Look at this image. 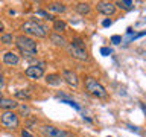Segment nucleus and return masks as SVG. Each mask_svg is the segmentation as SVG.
<instances>
[{"label": "nucleus", "mask_w": 146, "mask_h": 137, "mask_svg": "<svg viewBox=\"0 0 146 137\" xmlns=\"http://www.w3.org/2000/svg\"><path fill=\"white\" fill-rule=\"evenodd\" d=\"M15 46L18 47V50L21 52L23 57L32 58L38 53V47H36V43L31 37L27 35H18L15 37Z\"/></svg>", "instance_id": "obj_1"}, {"label": "nucleus", "mask_w": 146, "mask_h": 137, "mask_svg": "<svg viewBox=\"0 0 146 137\" xmlns=\"http://www.w3.org/2000/svg\"><path fill=\"white\" fill-rule=\"evenodd\" d=\"M21 31L25 32V35H32L36 37V38H46L47 37V31L43 25H40L38 21L35 20H27L21 25Z\"/></svg>", "instance_id": "obj_2"}, {"label": "nucleus", "mask_w": 146, "mask_h": 137, "mask_svg": "<svg viewBox=\"0 0 146 137\" xmlns=\"http://www.w3.org/2000/svg\"><path fill=\"white\" fill-rule=\"evenodd\" d=\"M84 85H85V90L88 91L90 94L96 96V98L104 99V98H107V96H108L105 87L100 84L98 79H94L93 76H85L84 78Z\"/></svg>", "instance_id": "obj_3"}, {"label": "nucleus", "mask_w": 146, "mask_h": 137, "mask_svg": "<svg viewBox=\"0 0 146 137\" xmlns=\"http://www.w3.org/2000/svg\"><path fill=\"white\" fill-rule=\"evenodd\" d=\"M0 125L6 130H17L20 126V119H18V114H15L14 111H2L0 113Z\"/></svg>", "instance_id": "obj_4"}, {"label": "nucleus", "mask_w": 146, "mask_h": 137, "mask_svg": "<svg viewBox=\"0 0 146 137\" xmlns=\"http://www.w3.org/2000/svg\"><path fill=\"white\" fill-rule=\"evenodd\" d=\"M40 131L46 137H72V132L62 130V128H56L53 125H43L40 128Z\"/></svg>", "instance_id": "obj_5"}, {"label": "nucleus", "mask_w": 146, "mask_h": 137, "mask_svg": "<svg viewBox=\"0 0 146 137\" xmlns=\"http://www.w3.org/2000/svg\"><path fill=\"white\" fill-rule=\"evenodd\" d=\"M116 3L113 2H99L96 5V11L104 14V15H114L116 14Z\"/></svg>", "instance_id": "obj_6"}, {"label": "nucleus", "mask_w": 146, "mask_h": 137, "mask_svg": "<svg viewBox=\"0 0 146 137\" xmlns=\"http://www.w3.org/2000/svg\"><path fill=\"white\" fill-rule=\"evenodd\" d=\"M25 75L29 78V79H40V78L44 76V67L38 66V64H35V66H29L25 70Z\"/></svg>", "instance_id": "obj_7"}, {"label": "nucleus", "mask_w": 146, "mask_h": 137, "mask_svg": "<svg viewBox=\"0 0 146 137\" xmlns=\"http://www.w3.org/2000/svg\"><path fill=\"white\" fill-rule=\"evenodd\" d=\"M67 50H68V53H70L73 58L79 59V61H87V59H88V52H87L85 49H79V47H75V46L68 44Z\"/></svg>", "instance_id": "obj_8"}, {"label": "nucleus", "mask_w": 146, "mask_h": 137, "mask_svg": "<svg viewBox=\"0 0 146 137\" xmlns=\"http://www.w3.org/2000/svg\"><path fill=\"white\" fill-rule=\"evenodd\" d=\"M62 79L66 81L70 87H78V84H79L78 75L72 70H62Z\"/></svg>", "instance_id": "obj_9"}, {"label": "nucleus", "mask_w": 146, "mask_h": 137, "mask_svg": "<svg viewBox=\"0 0 146 137\" xmlns=\"http://www.w3.org/2000/svg\"><path fill=\"white\" fill-rule=\"evenodd\" d=\"M3 63L6 64V66H18V63H20V57L15 53V52H6L3 55Z\"/></svg>", "instance_id": "obj_10"}, {"label": "nucleus", "mask_w": 146, "mask_h": 137, "mask_svg": "<svg viewBox=\"0 0 146 137\" xmlns=\"http://www.w3.org/2000/svg\"><path fill=\"white\" fill-rule=\"evenodd\" d=\"M17 107H18L17 100L8 99V98H0V110H3V111H6V110L12 111V110L17 108Z\"/></svg>", "instance_id": "obj_11"}, {"label": "nucleus", "mask_w": 146, "mask_h": 137, "mask_svg": "<svg viewBox=\"0 0 146 137\" xmlns=\"http://www.w3.org/2000/svg\"><path fill=\"white\" fill-rule=\"evenodd\" d=\"M50 41L55 44V46H58V47H66L67 46V40L64 38V37L61 34H50Z\"/></svg>", "instance_id": "obj_12"}, {"label": "nucleus", "mask_w": 146, "mask_h": 137, "mask_svg": "<svg viewBox=\"0 0 146 137\" xmlns=\"http://www.w3.org/2000/svg\"><path fill=\"white\" fill-rule=\"evenodd\" d=\"M75 9H76L78 14H81V15H87V14H90V11H91V5L81 2V3H78L75 6Z\"/></svg>", "instance_id": "obj_13"}, {"label": "nucleus", "mask_w": 146, "mask_h": 137, "mask_svg": "<svg viewBox=\"0 0 146 137\" xmlns=\"http://www.w3.org/2000/svg\"><path fill=\"white\" fill-rule=\"evenodd\" d=\"M61 75H58V73H52V75H47L46 76V82H47L49 85H59L61 84Z\"/></svg>", "instance_id": "obj_14"}, {"label": "nucleus", "mask_w": 146, "mask_h": 137, "mask_svg": "<svg viewBox=\"0 0 146 137\" xmlns=\"http://www.w3.org/2000/svg\"><path fill=\"white\" fill-rule=\"evenodd\" d=\"M47 8H49V11H52V12H58V14L66 12V9H67L64 3H49V5H47Z\"/></svg>", "instance_id": "obj_15"}, {"label": "nucleus", "mask_w": 146, "mask_h": 137, "mask_svg": "<svg viewBox=\"0 0 146 137\" xmlns=\"http://www.w3.org/2000/svg\"><path fill=\"white\" fill-rule=\"evenodd\" d=\"M67 29V23L62 21V20H55L53 21V31L55 34H61V32H64Z\"/></svg>", "instance_id": "obj_16"}, {"label": "nucleus", "mask_w": 146, "mask_h": 137, "mask_svg": "<svg viewBox=\"0 0 146 137\" xmlns=\"http://www.w3.org/2000/svg\"><path fill=\"white\" fill-rule=\"evenodd\" d=\"M0 41H2L3 44H12V41H15V37H14L12 34H2V37H0Z\"/></svg>", "instance_id": "obj_17"}, {"label": "nucleus", "mask_w": 146, "mask_h": 137, "mask_svg": "<svg viewBox=\"0 0 146 137\" xmlns=\"http://www.w3.org/2000/svg\"><path fill=\"white\" fill-rule=\"evenodd\" d=\"M15 98H18V99H25V100H29L32 96H31V93L27 90H17L15 91Z\"/></svg>", "instance_id": "obj_18"}, {"label": "nucleus", "mask_w": 146, "mask_h": 137, "mask_svg": "<svg viewBox=\"0 0 146 137\" xmlns=\"http://www.w3.org/2000/svg\"><path fill=\"white\" fill-rule=\"evenodd\" d=\"M132 6H134V3L129 2V0H122V2L116 3V8H120V9H131Z\"/></svg>", "instance_id": "obj_19"}, {"label": "nucleus", "mask_w": 146, "mask_h": 137, "mask_svg": "<svg viewBox=\"0 0 146 137\" xmlns=\"http://www.w3.org/2000/svg\"><path fill=\"white\" fill-rule=\"evenodd\" d=\"M72 46H75V47H79V49H85V44H84V40L79 38V37H76V38L72 40Z\"/></svg>", "instance_id": "obj_20"}, {"label": "nucleus", "mask_w": 146, "mask_h": 137, "mask_svg": "<svg viewBox=\"0 0 146 137\" xmlns=\"http://www.w3.org/2000/svg\"><path fill=\"white\" fill-rule=\"evenodd\" d=\"M36 15H41V17H44L46 20H52V21H55V18H53L52 15H50V14H47L46 11H41V9H40V11H36Z\"/></svg>", "instance_id": "obj_21"}, {"label": "nucleus", "mask_w": 146, "mask_h": 137, "mask_svg": "<svg viewBox=\"0 0 146 137\" xmlns=\"http://www.w3.org/2000/svg\"><path fill=\"white\" fill-rule=\"evenodd\" d=\"M17 108H20V111H21L23 114H26V116H27V114L31 113V108L27 107V105H18Z\"/></svg>", "instance_id": "obj_22"}, {"label": "nucleus", "mask_w": 146, "mask_h": 137, "mask_svg": "<svg viewBox=\"0 0 146 137\" xmlns=\"http://www.w3.org/2000/svg\"><path fill=\"white\" fill-rule=\"evenodd\" d=\"M111 41H113L114 44H119V43L122 41V37H119V35H113V37H111Z\"/></svg>", "instance_id": "obj_23"}, {"label": "nucleus", "mask_w": 146, "mask_h": 137, "mask_svg": "<svg viewBox=\"0 0 146 137\" xmlns=\"http://www.w3.org/2000/svg\"><path fill=\"white\" fill-rule=\"evenodd\" d=\"M20 136H21V137H34L27 130H21V131H20Z\"/></svg>", "instance_id": "obj_24"}, {"label": "nucleus", "mask_w": 146, "mask_h": 137, "mask_svg": "<svg viewBox=\"0 0 146 137\" xmlns=\"http://www.w3.org/2000/svg\"><path fill=\"white\" fill-rule=\"evenodd\" d=\"M100 53H102V55H110V53H111V50H110L108 47H102V49H100Z\"/></svg>", "instance_id": "obj_25"}, {"label": "nucleus", "mask_w": 146, "mask_h": 137, "mask_svg": "<svg viewBox=\"0 0 146 137\" xmlns=\"http://www.w3.org/2000/svg\"><path fill=\"white\" fill-rule=\"evenodd\" d=\"M3 85H5V78H3L2 73H0V88H3Z\"/></svg>", "instance_id": "obj_26"}, {"label": "nucleus", "mask_w": 146, "mask_h": 137, "mask_svg": "<svg viewBox=\"0 0 146 137\" xmlns=\"http://www.w3.org/2000/svg\"><path fill=\"white\" fill-rule=\"evenodd\" d=\"M102 25H104L105 27H107V26H110V25H111V20H104V23H102Z\"/></svg>", "instance_id": "obj_27"}, {"label": "nucleus", "mask_w": 146, "mask_h": 137, "mask_svg": "<svg viewBox=\"0 0 146 137\" xmlns=\"http://www.w3.org/2000/svg\"><path fill=\"white\" fill-rule=\"evenodd\" d=\"M140 107H141V110H143V113L146 114V105L145 104H140Z\"/></svg>", "instance_id": "obj_28"}, {"label": "nucleus", "mask_w": 146, "mask_h": 137, "mask_svg": "<svg viewBox=\"0 0 146 137\" xmlns=\"http://www.w3.org/2000/svg\"><path fill=\"white\" fill-rule=\"evenodd\" d=\"M5 31V26H3V23H2V20H0V32H3Z\"/></svg>", "instance_id": "obj_29"}, {"label": "nucleus", "mask_w": 146, "mask_h": 137, "mask_svg": "<svg viewBox=\"0 0 146 137\" xmlns=\"http://www.w3.org/2000/svg\"><path fill=\"white\" fill-rule=\"evenodd\" d=\"M0 98H2V91H0Z\"/></svg>", "instance_id": "obj_30"}, {"label": "nucleus", "mask_w": 146, "mask_h": 137, "mask_svg": "<svg viewBox=\"0 0 146 137\" xmlns=\"http://www.w3.org/2000/svg\"><path fill=\"white\" fill-rule=\"evenodd\" d=\"M108 137H110V136H108Z\"/></svg>", "instance_id": "obj_31"}]
</instances>
